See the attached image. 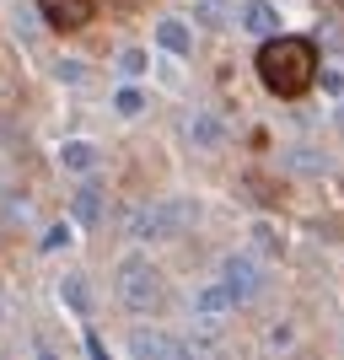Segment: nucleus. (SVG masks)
I'll list each match as a JSON object with an SVG mask.
<instances>
[{
    "instance_id": "14",
    "label": "nucleus",
    "mask_w": 344,
    "mask_h": 360,
    "mask_svg": "<svg viewBox=\"0 0 344 360\" xmlns=\"http://www.w3.org/2000/svg\"><path fill=\"white\" fill-rule=\"evenodd\" d=\"M248 237H253V248L264 258H280L285 253V237H280V226H274V221H253V226H248Z\"/></svg>"
},
{
    "instance_id": "10",
    "label": "nucleus",
    "mask_w": 344,
    "mask_h": 360,
    "mask_svg": "<svg viewBox=\"0 0 344 360\" xmlns=\"http://www.w3.org/2000/svg\"><path fill=\"white\" fill-rule=\"evenodd\" d=\"M189 140H194L199 150H221L226 146V124L210 113V108H194L189 113Z\"/></svg>"
},
{
    "instance_id": "6",
    "label": "nucleus",
    "mask_w": 344,
    "mask_h": 360,
    "mask_svg": "<svg viewBox=\"0 0 344 360\" xmlns=\"http://www.w3.org/2000/svg\"><path fill=\"white\" fill-rule=\"evenodd\" d=\"M124 349L135 360H178V355H189V345H183L178 333H162V328H135L124 339Z\"/></svg>"
},
{
    "instance_id": "9",
    "label": "nucleus",
    "mask_w": 344,
    "mask_h": 360,
    "mask_svg": "<svg viewBox=\"0 0 344 360\" xmlns=\"http://www.w3.org/2000/svg\"><path fill=\"white\" fill-rule=\"evenodd\" d=\"M156 44H162L172 60H189V54H194V32H189L183 16H162V22H156Z\"/></svg>"
},
{
    "instance_id": "11",
    "label": "nucleus",
    "mask_w": 344,
    "mask_h": 360,
    "mask_svg": "<svg viewBox=\"0 0 344 360\" xmlns=\"http://www.w3.org/2000/svg\"><path fill=\"white\" fill-rule=\"evenodd\" d=\"M97 162H103V150L91 146V140H65V146H60V167L75 172V178H91Z\"/></svg>"
},
{
    "instance_id": "3",
    "label": "nucleus",
    "mask_w": 344,
    "mask_h": 360,
    "mask_svg": "<svg viewBox=\"0 0 344 360\" xmlns=\"http://www.w3.org/2000/svg\"><path fill=\"white\" fill-rule=\"evenodd\" d=\"M113 290H119V301L135 317H151L162 307V269H156L146 253H124L119 269H113Z\"/></svg>"
},
{
    "instance_id": "2",
    "label": "nucleus",
    "mask_w": 344,
    "mask_h": 360,
    "mask_svg": "<svg viewBox=\"0 0 344 360\" xmlns=\"http://www.w3.org/2000/svg\"><path fill=\"white\" fill-rule=\"evenodd\" d=\"M194 221H199L194 199H156V205H135L129 221H124V231H129L135 242H172V237H183Z\"/></svg>"
},
{
    "instance_id": "17",
    "label": "nucleus",
    "mask_w": 344,
    "mask_h": 360,
    "mask_svg": "<svg viewBox=\"0 0 344 360\" xmlns=\"http://www.w3.org/2000/svg\"><path fill=\"white\" fill-rule=\"evenodd\" d=\"M194 16H199V27H226V22H231V6H226V0H194Z\"/></svg>"
},
{
    "instance_id": "8",
    "label": "nucleus",
    "mask_w": 344,
    "mask_h": 360,
    "mask_svg": "<svg viewBox=\"0 0 344 360\" xmlns=\"http://www.w3.org/2000/svg\"><path fill=\"white\" fill-rule=\"evenodd\" d=\"M237 27L253 32V38H274V32H280V6H274V0H242Z\"/></svg>"
},
{
    "instance_id": "16",
    "label": "nucleus",
    "mask_w": 344,
    "mask_h": 360,
    "mask_svg": "<svg viewBox=\"0 0 344 360\" xmlns=\"http://www.w3.org/2000/svg\"><path fill=\"white\" fill-rule=\"evenodd\" d=\"M11 221H27V194L0 183V226H11Z\"/></svg>"
},
{
    "instance_id": "20",
    "label": "nucleus",
    "mask_w": 344,
    "mask_h": 360,
    "mask_svg": "<svg viewBox=\"0 0 344 360\" xmlns=\"http://www.w3.org/2000/svg\"><path fill=\"white\" fill-rule=\"evenodd\" d=\"M54 81H65V86H81V81H87V65L60 60V65H54Z\"/></svg>"
},
{
    "instance_id": "4",
    "label": "nucleus",
    "mask_w": 344,
    "mask_h": 360,
    "mask_svg": "<svg viewBox=\"0 0 344 360\" xmlns=\"http://www.w3.org/2000/svg\"><path fill=\"white\" fill-rule=\"evenodd\" d=\"M215 274H221V285L231 290L237 301H253L258 290H264V264H258L253 253H226Z\"/></svg>"
},
{
    "instance_id": "1",
    "label": "nucleus",
    "mask_w": 344,
    "mask_h": 360,
    "mask_svg": "<svg viewBox=\"0 0 344 360\" xmlns=\"http://www.w3.org/2000/svg\"><path fill=\"white\" fill-rule=\"evenodd\" d=\"M258 81H264L274 97H301V91H312L317 44L312 38H291V32L264 38V49H258Z\"/></svg>"
},
{
    "instance_id": "12",
    "label": "nucleus",
    "mask_w": 344,
    "mask_h": 360,
    "mask_svg": "<svg viewBox=\"0 0 344 360\" xmlns=\"http://www.w3.org/2000/svg\"><path fill=\"white\" fill-rule=\"evenodd\" d=\"M70 215H75V226H97L103 221V188H97V183H81V188H75V199H70Z\"/></svg>"
},
{
    "instance_id": "15",
    "label": "nucleus",
    "mask_w": 344,
    "mask_h": 360,
    "mask_svg": "<svg viewBox=\"0 0 344 360\" xmlns=\"http://www.w3.org/2000/svg\"><path fill=\"white\" fill-rule=\"evenodd\" d=\"M113 113H119V119H140V113H146V91H140L135 81H124V86L113 91Z\"/></svg>"
},
{
    "instance_id": "5",
    "label": "nucleus",
    "mask_w": 344,
    "mask_h": 360,
    "mask_svg": "<svg viewBox=\"0 0 344 360\" xmlns=\"http://www.w3.org/2000/svg\"><path fill=\"white\" fill-rule=\"evenodd\" d=\"M231 307H237V296L215 280V285H199L194 296H189V317H194V328H226V317H231Z\"/></svg>"
},
{
    "instance_id": "19",
    "label": "nucleus",
    "mask_w": 344,
    "mask_h": 360,
    "mask_svg": "<svg viewBox=\"0 0 344 360\" xmlns=\"http://www.w3.org/2000/svg\"><path fill=\"white\" fill-rule=\"evenodd\" d=\"M146 70H151V54H146V49H124V54H119V75H124V81H140Z\"/></svg>"
},
{
    "instance_id": "7",
    "label": "nucleus",
    "mask_w": 344,
    "mask_h": 360,
    "mask_svg": "<svg viewBox=\"0 0 344 360\" xmlns=\"http://www.w3.org/2000/svg\"><path fill=\"white\" fill-rule=\"evenodd\" d=\"M32 6H38V16H44L49 27H65V32L87 27L91 11H97V0H32Z\"/></svg>"
},
{
    "instance_id": "21",
    "label": "nucleus",
    "mask_w": 344,
    "mask_h": 360,
    "mask_svg": "<svg viewBox=\"0 0 344 360\" xmlns=\"http://www.w3.org/2000/svg\"><path fill=\"white\" fill-rule=\"evenodd\" d=\"M264 345H269V349H285V345H296V328H291V323H274V328L264 333Z\"/></svg>"
},
{
    "instance_id": "18",
    "label": "nucleus",
    "mask_w": 344,
    "mask_h": 360,
    "mask_svg": "<svg viewBox=\"0 0 344 360\" xmlns=\"http://www.w3.org/2000/svg\"><path fill=\"white\" fill-rule=\"evenodd\" d=\"M70 242H75V215H70V221H54V226L44 231V242H38V248H44V253H60V248H70Z\"/></svg>"
},
{
    "instance_id": "13",
    "label": "nucleus",
    "mask_w": 344,
    "mask_h": 360,
    "mask_svg": "<svg viewBox=\"0 0 344 360\" xmlns=\"http://www.w3.org/2000/svg\"><path fill=\"white\" fill-rule=\"evenodd\" d=\"M60 301L70 307V317L87 323V317H91V285H87V274H65V280H60Z\"/></svg>"
}]
</instances>
